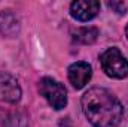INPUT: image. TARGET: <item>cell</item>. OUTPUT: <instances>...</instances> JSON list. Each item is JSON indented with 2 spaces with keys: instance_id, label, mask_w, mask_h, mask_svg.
<instances>
[{
  "instance_id": "8fae6325",
  "label": "cell",
  "mask_w": 128,
  "mask_h": 127,
  "mask_svg": "<svg viewBox=\"0 0 128 127\" xmlns=\"http://www.w3.org/2000/svg\"><path fill=\"white\" fill-rule=\"evenodd\" d=\"M125 34H127V39H128V24H127V29H125Z\"/></svg>"
},
{
  "instance_id": "52a82bcc",
  "label": "cell",
  "mask_w": 128,
  "mask_h": 127,
  "mask_svg": "<svg viewBox=\"0 0 128 127\" xmlns=\"http://www.w3.org/2000/svg\"><path fill=\"white\" fill-rule=\"evenodd\" d=\"M0 33L6 37H15L20 33V20L9 9L0 12Z\"/></svg>"
},
{
  "instance_id": "30bf717a",
  "label": "cell",
  "mask_w": 128,
  "mask_h": 127,
  "mask_svg": "<svg viewBox=\"0 0 128 127\" xmlns=\"http://www.w3.org/2000/svg\"><path fill=\"white\" fill-rule=\"evenodd\" d=\"M0 127H8V120H6V114L0 109Z\"/></svg>"
},
{
  "instance_id": "6da1fadb",
  "label": "cell",
  "mask_w": 128,
  "mask_h": 127,
  "mask_svg": "<svg viewBox=\"0 0 128 127\" xmlns=\"http://www.w3.org/2000/svg\"><path fill=\"white\" fill-rule=\"evenodd\" d=\"M82 109L94 127H113L122 115L124 106L109 90L94 87L82 96Z\"/></svg>"
},
{
  "instance_id": "ba28073f",
  "label": "cell",
  "mask_w": 128,
  "mask_h": 127,
  "mask_svg": "<svg viewBox=\"0 0 128 127\" xmlns=\"http://www.w3.org/2000/svg\"><path fill=\"white\" fill-rule=\"evenodd\" d=\"M97 37H98V30L96 27H79L73 32V40L84 45L94 43Z\"/></svg>"
},
{
  "instance_id": "277c9868",
  "label": "cell",
  "mask_w": 128,
  "mask_h": 127,
  "mask_svg": "<svg viewBox=\"0 0 128 127\" xmlns=\"http://www.w3.org/2000/svg\"><path fill=\"white\" fill-rule=\"evenodd\" d=\"M21 99V87L10 73L0 72V100L6 103H18Z\"/></svg>"
},
{
  "instance_id": "8992f818",
  "label": "cell",
  "mask_w": 128,
  "mask_h": 127,
  "mask_svg": "<svg viewBox=\"0 0 128 127\" xmlns=\"http://www.w3.org/2000/svg\"><path fill=\"white\" fill-rule=\"evenodd\" d=\"M67 75H68L70 84L76 90H80L90 82V79L92 76V67L86 61H78V63H73L68 67Z\"/></svg>"
},
{
  "instance_id": "9c48e42d",
  "label": "cell",
  "mask_w": 128,
  "mask_h": 127,
  "mask_svg": "<svg viewBox=\"0 0 128 127\" xmlns=\"http://www.w3.org/2000/svg\"><path fill=\"white\" fill-rule=\"evenodd\" d=\"M107 6H109L110 9H113V11H115L116 14H119V15H124L125 11H127V6H125L122 2H109Z\"/></svg>"
},
{
  "instance_id": "7a4b0ae2",
  "label": "cell",
  "mask_w": 128,
  "mask_h": 127,
  "mask_svg": "<svg viewBox=\"0 0 128 127\" xmlns=\"http://www.w3.org/2000/svg\"><path fill=\"white\" fill-rule=\"evenodd\" d=\"M100 63L104 73L110 78L122 79L128 75V60L121 54L118 48L106 49L100 57Z\"/></svg>"
},
{
  "instance_id": "3957f363",
  "label": "cell",
  "mask_w": 128,
  "mask_h": 127,
  "mask_svg": "<svg viewBox=\"0 0 128 127\" xmlns=\"http://www.w3.org/2000/svg\"><path fill=\"white\" fill-rule=\"evenodd\" d=\"M39 93L57 111L66 108L67 105V91L64 85L49 76H45L39 81Z\"/></svg>"
},
{
  "instance_id": "5b68a950",
  "label": "cell",
  "mask_w": 128,
  "mask_h": 127,
  "mask_svg": "<svg viewBox=\"0 0 128 127\" xmlns=\"http://www.w3.org/2000/svg\"><path fill=\"white\" fill-rule=\"evenodd\" d=\"M100 11V2L97 0H76L70 5V15L80 21L86 23L92 20Z\"/></svg>"
}]
</instances>
